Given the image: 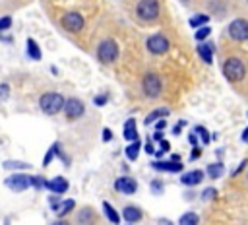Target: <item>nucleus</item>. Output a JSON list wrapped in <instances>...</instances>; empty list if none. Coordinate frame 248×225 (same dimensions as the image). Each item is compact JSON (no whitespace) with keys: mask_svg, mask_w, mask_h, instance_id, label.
<instances>
[{"mask_svg":"<svg viewBox=\"0 0 248 225\" xmlns=\"http://www.w3.org/2000/svg\"><path fill=\"white\" fill-rule=\"evenodd\" d=\"M151 140H153V142H161V140H165V138H163V132H161V130H155L153 136H151Z\"/></svg>","mask_w":248,"mask_h":225,"instance_id":"37998d69","label":"nucleus"},{"mask_svg":"<svg viewBox=\"0 0 248 225\" xmlns=\"http://www.w3.org/2000/svg\"><path fill=\"white\" fill-rule=\"evenodd\" d=\"M108 140H112V132L108 128H105L103 130V142H108Z\"/></svg>","mask_w":248,"mask_h":225,"instance_id":"a18cd8bd","label":"nucleus"},{"mask_svg":"<svg viewBox=\"0 0 248 225\" xmlns=\"http://www.w3.org/2000/svg\"><path fill=\"white\" fill-rule=\"evenodd\" d=\"M165 128H167V122H165V118H161V120H157V122H155V130H161V132H163Z\"/></svg>","mask_w":248,"mask_h":225,"instance_id":"79ce46f5","label":"nucleus"},{"mask_svg":"<svg viewBox=\"0 0 248 225\" xmlns=\"http://www.w3.org/2000/svg\"><path fill=\"white\" fill-rule=\"evenodd\" d=\"M10 97V85L8 83H2L0 85V101H6Z\"/></svg>","mask_w":248,"mask_h":225,"instance_id":"f704fd0d","label":"nucleus"},{"mask_svg":"<svg viewBox=\"0 0 248 225\" xmlns=\"http://www.w3.org/2000/svg\"><path fill=\"white\" fill-rule=\"evenodd\" d=\"M190 27H194V29H200V27H205L207 23H209V16L207 14H196V16H192L190 17Z\"/></svg>","mask_w":248,"mask_h":225,"instance_id":"412c9836","label":"nucleus"},{"mask_svg":"<svg viewBox=\"0 0 248 225\" xmlns=\"http://www.w3.org/2000/svg\"><path fill=\"white\" fill-rule=\"evenodd\" d=\"M180 2H188V0H180Z\"/></svg>","mask_w":248,"mask_h":225,"instance_id":"603ef678","label":"nucleus"},{"mask_svg":"<svg viewBox=\"0 0 248 225\" xmlns=\"http://www.w3.org/2000/svg\"><path fill=\"white\" fill-rule=\"evenodd\" d=\"M188 142H190L192 147H200V138H198V134H196L194 130L188 134Z\"/></svg>","mask_w":248,"mask_h":225,"instance_id":"473e14b6","label":"nucleus"},{"mask_svg":"<svg viewBox=\"0 0 248 225\" xmlns=\"http://www.w3.org/2000/svg\"><path fill=\"white\" fill-rule=\"evenodd\" d=\"M31 186H35V188H46V180H43L41 177H31Z\"/></svg>","mask_w":248,"mask_h":225,"instance_id":"2f4dec72","label":"nucleus"},{"mask_svg":"<svg viewBox=\"0 0 248 225\" xmlns=\"http://www.w3.org/2000/svg\"><path fill=\"white\" fill-rule=\"evenodd\" d=\"M54 155H58V142H56V144H52V147H50V149L45 153L43 165H45V167H46V165H50V161H52V157H54Z\"/></svg>","mask_w":248,"mask_h":225,"instance_id":"c85d7f7f","label":"nucleus"},{"mask_svg":"<svg viewBox=\"0 0 248 225\" xmlns=\"http://www.w3.org/2000/svg\"><path fill=\"white\" fill-rule=\"evenodd\" d=\"M64 112H66V116L70 118V120H74V118H79V116H83V112H85V107H83V103L79 101V99H66V105H64Z\"/></svg>","mask_w":248,"mask_h":225,"instance_id":"9d476101","label":"nucleus"},{"mask_svg":"<svg viewBox=\"0 0 248 225\" xmlns=\"http://www.w3.org/2000/svg\"><path fill=\"white\" fill-rule=\"evenodd\" d=\"M153 169L157 171H167V173H180L182 171V163L180 161H153L151 163Z\"/></svg>","mask_w":248,"mask_h":225,"instance_id":"4468645a","label":"nucleus"},{"mask_svg":"<svg viewBox=\"0 0 248 225\" xmlns=\"http://www.w3.org/2000/svg\"><path fill=\"white\" fill-rule=\"evenodd\" d=\"M209 35H211V27H209V25L200 27V29H196V33H194V37H196V41H198V43H203Z\"/></svg>","mask_w":248,"mask_h":225,"instance_id":"bb28decb","label":"nucleus"},{"mask_svg":"<svg viewBox=\"0 0 248 225\" xmlns=\"http://www.w3.org/2000/svg\"><path fill=\"white\" fill-rule=\"evenodd\" d=\"M97 58L103 62V64H110L118 58V45L112 41V39H105L99 43L97 47Z\"/></svg>","mask_w":248,"mask_h":225,"instance_id":"39448f33","label":"nucleus"},{"mask_svg":"<svg viewBox=\"0 0 248 225\" xmlns=\"http://www.w3.org/2000/svg\"><path fill=\"white\" fill-rule=\"evenodd\" d=\"M163 155H165V151H163V149H159V151H155V157H157V159H161Z\"/></svg>","mask_w":248,"mask_h":225,"instance_id":"09e8293b","label":"nucleus"},{"mask_svg":"<svg viewBox=\"0 0 248 225\" xmlns=\"http://www.w3.org/2000/svg\"><path fill=\"white\" fill-rule=\"evenodd\" d=\"M198 223H200V215L196 211H186L178 219V225H198Z\"/></svg>","mask_w":248,"mask_h":225,"instance_id":"b1692460","label":"nucleus"},{"mask_svg":"<svg viewBox=\"0 0 248 225\" xmlns=\"http://www.w3.org/2000/svg\"><path fill=\"white\" fill-rule=\"evenodd\" d=\"M246 2H248V0H246Z\"/></svg>","mask_w":248,"mask_h":225,"instance_id":"4d7b16f0","label":"nucleus"},{"mask_svg":"<svg viewBox=\"0 0 248 225\" xmlns=\"http://www.w3.org/2000/svg\"><path fill=\"white\" fill-rule=\"evenodd\" d=\"M4 169H29L27 163H21V161H6L4 163Z\"/></svg>","mask_w":248,"mask_h":225,"instance_id":"c756f323","label":"nucleus"},{"mask_svg":"<svg viewBox=\"0 0 248 225\" xmlns=\"http://www.w3.org/2000/svg\"><path fill=\"white\" fill-rule=\"evenodd\" d=\"M52 225H70V223H68V221H64V219H58V221H54Z\"/></svg>","mask_w":248,"mask_h":225,"instance_id":"de8ad7c7","label":"nucleus"},{"mask_svg":"<svg viewBox=\"0 0 248 225\" xmlns=\"http://www.w3.org/2000/svg\"><path fill=\"white\" fill-rule=\"evenodd\" d=\"M145 47H147V50H149L151 54H165V52L169 50L170 43H169V39H167L163 33H153V35L147 37Z\"/></svg>","mask_w":248,"mask_h":225,"instance_id":"0eeeda50","label":"nucleus"},{"mask_svg":"<svg viewBox=\"0 0 248 225\" xmlns=\"http://www.w3.org/2000/svg\"><path fill=\"white\" fill-rule=\"evenodd\" d=\"M246 180H248V173H246Z\"/></svg>","mask_w":248,"mask_h":225,"instance_id":"864d4df0","label":"nucleus"},{"mask_svg":"<svg viewBox=\"0 0 248 225\" xmlns=\"http://www.w3.org/2000/svg\"><path fill=\"white\" fill-rule=\"evenodd\" d=\"M159 225H172L169 219H159Z\"/></svg>","mask_w":248,"mask_h":225,"instance_id":"8fccbe9b","label":"nucleus"},{"mask_svg":"<svg viewBox=\"0 0 248 225\" xmlns=\"http://www.w3.org/2000/svg\"><path fill=\"white\" fill-rule=\"evenodd\" d=\"M136 16L143 21H155L159 17V2L157 0H140L136 6Z\"/></svg>","mask_w":248,"mask_h":225,"instance_id":"20e7f679","label":"nucleus"},{"mask_svg":"<svg viewBox=\"0 0 248 225\" xmlns=\"http://www.w3.org/2000/svg\"><path fill=\"white\" fill-rule=\"evenodd\" d=\"M12 27V17L10 16H4V17H0V31H4V29H10Z\"/></svg>","mask_w":248,"mask_h":225,"instance_id":"72a5a7b5","label":"nucleus"},{"mask_svg":"<svg viewBox=\"0 0 248 225\" xmlns=\"http://www.w3.org/2000/svg\"><path fill=\"white\" fill-rule=\"evenodd\" d=\"M128 225H130V223H128Z\"/></svg>","mask_w":248,"mask_h":225,"instance_id":"6e6d98bb","label":"nucleus"},{"mask_svg":"<svg viewBox=\"0 0 248 225\" xmlns=\"http://www.w3.org/2000/svg\"><path fill=\"white\" fill-rule=\"evenodd\" d=\"M246 116H248V112H246Z\"/></svg>","mask_w":248,"mask_h":225,"instance_id":"5fc2aeb1","label":"nucleus"},{"mask_svg":"<svg viewBox=\"0 0 248 225\" xmlns=\"http://www.w3.org/2000/svg\"><path fill=\"white\" fill-rule=\"evenodd\" d=\"M6 186L16 190V192H21V190L31 186V177L29 175H10L6 178Z\"/></svg>","mask_w":248,"mask_h":225,"instance_id":"1a4fd4ad","label":"nucleus"},{"mask_svg":"<svg viewBox=\"0 0 248 225\" xmlns=\"http://www.w3.org/2000/svg\"><path fill=\"white\" fill-rule=\"evenodd\" d=\"M70 188V182L64 177H54L52 180H46V190L54 192V194H64Z\"/></svg>","mask_w":248,"mask_h":225,"instance_id":"ddd939ff","label":"nucleus"},{"mask_svg":"<svg viewBox=\"0 0 248 225\" xmlns=\"http://www.w3.org/2000/svg\"><path fill=\"white\" fill-rule=\"evenodd\" d=\"M107 101H108L107 95H97V97H95V105H99V107H103Z\"/></svg>","mask_w":248,"mask_h":225,"instance_id":"e433bc0d","label":"nucleus"},{"mask_svg":"<svg viewBox=\"0 0 248 225\" xmlns=\"http://www.w3.org/2000/svg\"><path fill=\"white\" fill-rule=\"evenodd\" d=\"M240 142H244V144H248V126L242 130V134H240Z\"/></svg>","mask_w":248,"mask_h":225,"instance_id":"49530a36","label":"nucleus"},{"mask_svg":"<svg viewBox=\"0 0 248 225\" xmlns=\"http://www.w3.org/2000/svg\"><path fill=\"white\" fill-rule=\"evenodd\" d=\"M215 196H217V188H213V186H209V188H205V190L202 192V200H203V202L213 200Z\"/></svg>","mask_w":248,"mask_h":225,"instance_id":"7c9ffc66","label":"nucleus"},{"mask_svg":"<svg viewBox=\"0 0 248 225\" xmlns=\"http://www.w3.org/2000/svg\"><path fill=\"white\" fill-rule=\"evenodd\" d=\"M200 155H202V149H200V147H192V153H190V161H196Z\"/></svg>","mask_w":248,"mask_h":225,"instance_id":"58836bf2","label":"nucleus"},{"mask_svg":"<svg viewBox=\"0 0 248 225\" xmlns=\"http://www.w3.org/2000/svg\"><path fill=\"white\" fill-rule=\"evenodd\" d=\"M27 56L31 58V60H41V48H39V45L35 43V39H27Z\"/></svg>","mask_w":248,"mask_h":225,"instance_id":"5701e85b","label":"nucleus"},{"mask_svg":"<svg viewBox=\"0 0 248 225\" xmlns=\"http://www.w3.org/2000/svg\"><path fill=\"white\" fill-rule=\"evenodd\" d=\"M203 178H205V173L202 169H194V171H188V173L180 175V182L184 186H198Z\"/></svg>","mask_w":248,"mask_h":225,"instance_id":"f8f14e48","label":"nucleus"},{"mask_svg":"<svg viewBox=\"0 0 248 225\" xmlns=\"http://www.w3.org/2000/svg\"><path fill=\"white\" fill-rule=\"evenodd\" d=\"M170 161H180V155H176V153H172V155H170Z\"/></svg>","mask_w":248,"mask_h":225,"instance_id":"3c124183","label":"nucleus"},{"mask_svg":"<svg viewBox=\"0 0 248 225\" xmlns=\"http://www.w3.org/2000/svg\"><path fill=\"white\" fill-rule=\"evenodd\" d=\"M74 208H76V202H74V200H64L62 206H60V209H58V217L62 219V217H64L66 213H70Z\"/></svg>","mask_w":248,"mask_h":225,"instance_id":"cd10ccee","label":"nucleus"},{"mask_svg":"<svg viewBox=\"0 0 248 225\" xmlns=\"http://www.w3.org/2000/svg\"><path fill=\"white\" fill-rule=\"evenodd\" d=\"M114 190L122 194H134L138 190V182L132 177H120L114 180Z\"/></svg>","mask_w":248,"mask_h":225,"instance_id":"9b49d317","label":"nucleus"},{"mask_svg":"<svg viewBox=\"0 0 248 225\" xmlns=\"http://www.w3.org/2000/svg\"><path fill=\"white\" fill-rule=\"evenodd\" d=\"M170 114V111L167 109V107H161V109H155V111H151L147 116H145V124H153V122H157V120H161V118H165V116H169Z\"/></svg>","mask_w":248,"mask_h":225,"instance_id":"a211bd4d","label":"nucleus"},{"mask_svg":"<svg viewBox=\"0 0 248 225\" xmlns=\"http://www.w3.org/2000/svg\"><path fill=\"white\" fill-rule=\"evenodd\" d=\"M184 124H186V122H184V120H178V122H176V124H174V128H172V134H174V136H178V134H180V130H182V126H184Z\"/></svg>","mask_w":248,"mask_h":225,"instance_id":"4c0bfd02","label":"nucleus"},{"mask_svg":"<svg viewBox=\"0 0 248 225\" xmlns=\"http://www.w3.org/2000/svg\"><path fill=\"white\" fill-rule=\"evenodd\" d=\"M221 72H223V76H225L227 81L238 83V81H242L244 76H246V64H244L238 56H229V58L223 62Z\"/></svg>","mask_w":248,"mask_h":225,"instance_id":"f257e3e1","label":"nucleus"},{"mask_svg":"<svg viewBox=\"0 0 248 225\" xmlns=\"http://www.w3.org/2000/svg\"><path fill=\"white\" fill-rule=\"evenodd\" d=\"M246 163H248V159H242V161H240V165H238V167L232 171V175H231V177H236V175H238V173H240V171L246 167Z\"/></svg>","mask_w":248,"mask_h":225,"instance_id":"ea45409f","label":"nucleus"},{"mask_svg":"<svg viewBox=\"0 0 248 225\" xmlns=\"http://www.w3.org/2000/svg\"><path fill=\"white\" fill-rule=\"evenodd\" d=\"M64 105H66V99L62 97V93H56V91L43 93L39 99V107L45 114H56L64 109Z\"/></svg>","mask_w":248,"mask_h":225,"instance_id":"f03ea898","label":"nucleus"},{"mask_svg":"<svg viewBox=\"0 0 248 225\" xmlns=\"http://www.w3.org/2000/svg\"><path fill=\"white\" fill-rule=\"evenodd\" d=\"M205 173H207V177H209V178H219V177L225 173V165H223L221 161L209 163V165H207V169H205Z\"/></svg>","mask_w":248,"mask_h":225,"instance_id":"aec40b11","label":"nucleus"},{"mask_svg":"<svg viewBox=\"0 0 248 225\" xmlns=\"http://www.w3.org/2000/svg\"><path fill=\"white\" fill-rule=\"evenodd\" d=\"M122 136H124V140H128V142H136V140H140L138 130H136V118H128V120L124 122Z\"/></svg>","mask_w":248,"mask_h":225,"instance_id":"f3484780","label":"nucleus"},{"mask_svg":"<svg viewBox=\"0 0 248 225\" xmlns=\"http://www.w3.org/2000/svg\"><path fill=\"white\" fill-rule=\"evenodd\" d=\"M62 25L70 33H79L83 29V17L78 12H68L62 16Z\"/></svg>","mask_w":248,"mask_h":225,"instance_id":"6e6552de","label":"nucleus"},{"mask_svg":"<svg viewBox=\"0 0 248 225\" xmlns=\"http://www.w3.org/2000/svg\"><path fill=\"white\" fill-rule=\"evenodd\" d=\"M194 132L198 134V138L202 140V144H203V145H209V142H211V136H209V132H207L203 126H200V124H198V126H194Z\"/></svg>","mask_w":248,"mask_h":225,"instance_id":"a878e982","label":"nucleus"},{"mask_svg":"<svg viewBox=\"0 0 248 225\" xmlns=\"http://www.w3.org/2000/svg\"><path fill=\"white\" fill-rule=\"evenodd\" d=\"M140 147H141V140H136V142H132L126 149H124V153H126V157L128 159H138V153H140Z\"/></svg>","mask_w":248,"mask_h":225,"instance_id":"393cba45","label":"nucleus"},{"mask_svg":"<svg viewBox=\"0 0 248 225\" xmlns=\"http://www.w3.org/2000/svg\"><path fill=\"white\" fill-rule=\"evenodd\" d=\"M141 89H143L145 97L155 99V97H159V93H161V89H163V81H161V78H159L157 74L147 72V74L143 76V80H141Z\"/></svg>","mask_w":248,"mask_h":225,"instance_id":"423d86ee","label":"nucleus"},{"mask_svg":"<svg viewBox=\"0 0 248 225\" xmlns=\"http://www.w3.org/2000/svg\"><path fill=\"white\" fill-rule=\"evenodd\" d=\"M122 217H124V221H128L130 225H134L136 221H141L143 213H141V209L136 208V206H126V208L122 209Z\"/></svg>","mask_w":248,"mask_h":225,"instance_id":"dca6fc26","label":"nucleus"},{"mask_svg":"<svg viewBox=\"0 0 248 225\" xmlns=\"http://www.w3.org/2000/svg\"><path fill=\"white\" fill-rule=\"evenodd\" d=\"M159 145H161V149L167 153V151H170V144H169V140H161L159 142Z\"/></svg>","mask_w":248,"mask_h":225,"instance_id":"c03bdc74","label":"nucleus"},{"mask_svg":"<svg viewBox=\"0 0 248 225\" xmlns=\"http://www.w3.org/2000/svg\"><path fill=\"white\" fill-rule=\"evenodd\" d=\"M227 35L231 41L234 43H244L248 41V19L244 17H234L229 25H227Z\"/></svg>","mask_w":248,"mask_h":225,"instance_id":"7ed1b4c3","label":"nucleus"},{"mask_svg":"<svg viewBox=\"0 0 248 225\" xmlns=\"http://www.w3.org/2000/svg\"><path fill=\"white\" fill-rule=\"evenodd\" d=\"M103 211H105V215L108 217V221H110V223H114V225H118V223H120V215L116 213V209L112 208V204H110V202H103Z\"/></svg>","mask_w":248,"mask_h":225,"instance_id":"4be33fe9","label":"nucleus"},{"mask_svg":"<svg viewBox=\"0 0 248 225\" xmlns=\"http://www.w3.org/2000/svg\"><path fill=\"white\" fill-rule=\"evenodd\" d=\"M95 221V211L91 208H81L78 211V223L79 225H91Z\"/></svg>","mask_w":248,"mask_h":225,"instance_id":"6ab92c4d","label":"nucleus"},{"mask_svg":"<svg viewBox=\"0 0 248 225\" xmlns=\"http://www.w3.org/2000/svg\"><path fill=\"white\" fill-rule=\"evenodd\" d=\"M196 52L205 64H213V45L211 43H198Z\"/></svg>","mask_w":248,"mask_h":225,"instance_id":"2eb2a0df","label":"nucleus"},{"mask_svg":"<svg viewBox=\"0 0 248 225\" xmlns=\"http://www.w3.org/2000/svg\"><path fill=\"white\" fill-rule=\"evenodd\" d=\"M151 190L159 194V192L163 190V182H161V180H151Z\"/></svg>","mask_w":248,"mask_h":225,"instance_id":"c9c22d12","label":"nucleus"},{"mask_svg":"<svg viewBox=\"0 0 248 225\" xmlns=\"http://www.w3.org/2000/svg\"><path fill=\"white\" fill-rule=\"evenodd\" d=\"M145 153H149V155H155V147H153L151 140H147V142H145Z\"/></svg>","mask_w":248,"mask_h":225,"instance_id":"a19ab883","label":"nucleus"}]
</instances>
